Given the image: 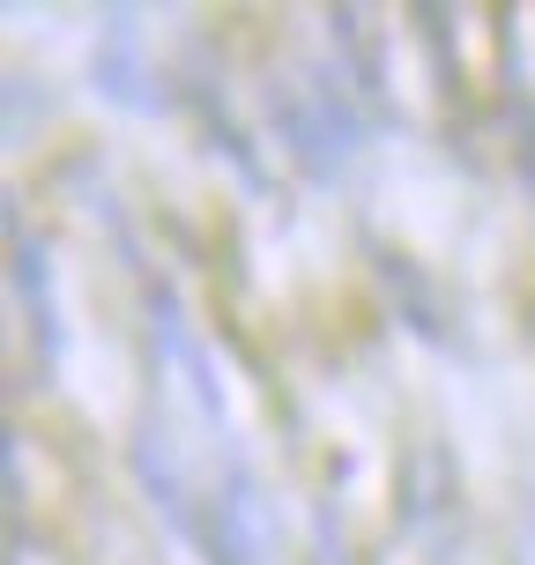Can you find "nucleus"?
Segmentation results:
<instances>
[]
</instances>
